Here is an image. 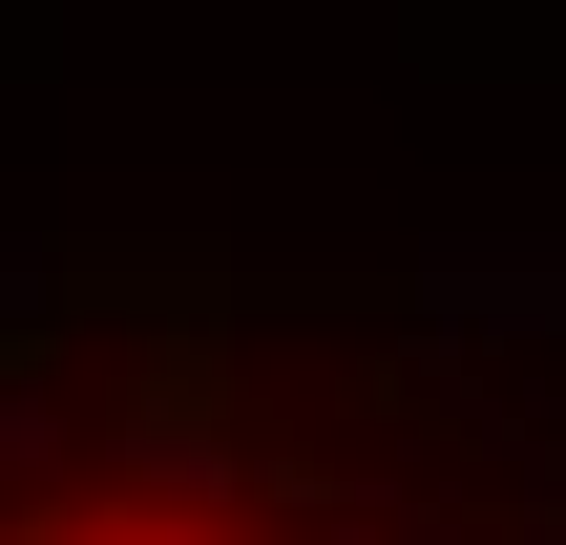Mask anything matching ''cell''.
I'll use <instances>...</instances> for the list:
<instances>
[{"label":"cell","mask_w":566,"mask_h":545,"mask_svg":"<svg viewBox=\"0 0 566 545\" xmlns=\"http://www.w3.org/2000/svg\"><path fill=\"white\" fill-rule=\"evenodd\" d=\"M0 545H252V525H210V504H21Z\"/></svg>","instance_id":"1"}]
</instances>
